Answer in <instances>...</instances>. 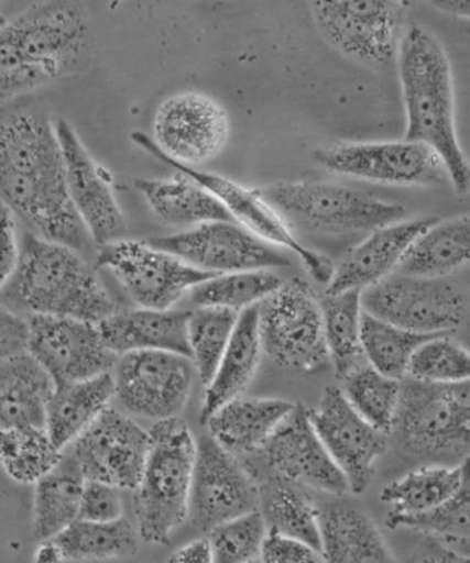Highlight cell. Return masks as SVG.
Listing matches in <instances>:
<instances>
[{"mask_svg":"<svg viewBox=\"0 0 470 563\" xmlns=\"http://www.w3.org/2000/svg\"><path fill=\"white\" fill-rule=\"evenodd\" d=\"M436 222V218L402 220L372 231L336 266L334 279L326 287L325 295L363 291L391 277L400 269L414 242Z\"/></svg>","mask_w":470,"mask_h":563,"instance_id":"7402d4cb","label":"cell"},{"mask_svg":"<svg viewBox=\"0 0 470 563\" xmlns=\"http://www.w3.org/2000/svg\"><path fill=\"white\" fill-rule=\"evenodd\" d=\"M258 192L291 229L313 233H372L407 217L401 203L381 201L329 181H278Z\"/></svg>","mask_w":470,"mask_h":563,"instance_id":"8992f818","label":"cell"},{"mask_svg":"<svg viewBox=\"0 0 470 563\" xmlns=\"http://www.w3.org/2000/svg\"><path fill=\"white\" fill-rule=\"evenodd\" d=\"M113 397L112 374L55 385L46 411V430L53 444L59 451L68 449L107 410Z\"/></svg>","mask_w":470,"mask_h":563,"instance_id":"f1b7e54d","label":"cell"},{"mask_svg":"<svg viewBox=\"0 0 470 563\" xmlns=\"http://www.w3.org/2000/svg\"><path fill=\"white\" fill-rule=\"evenodd\" d=\"M72 203L97 247L121 240L125 231L123 212L116 200L112 176L87 151L68 121L55 120Z\"/></svg>","mask_w":470,"mask_h":563,"instance_id":"44dd1931","label":"cell"},{"mask_svg":"<svg viewBox=\"0 0 470 563\" xmlns=\"http://www.w3.org/2000/svg\"><path fill=\"white\" fill-rule=\"evenodd\" d=\"M167 563H215L211 548L206 539L193 540L184 548L175 550L168 556Z\"/></svg>","mask_w":470,"mask_h":563,"instance_id":"681fc988","label":"cell"},{"mask_svg":"<svg viewBox=\"0 0 470 563\" xmlns=\"http://www.w3.org/2000/svg\"><path fill=\"white\" fill-rule=\"evenodd\" d=\"M267 527L260 511L234 518L207 534L215 563H249L260 559Z\"/></svg>","mask_w":470,"mask_h":563,"instance_id":"7bdbcfd3","label":"cell"},{"mask_svg":"<svg viewBox=\"0 0 470 563\" xmlns=\"http://www.w3.org/2000/svg\"><path fill=\"white\" fill-rule=\"evenodd\" d=\"M85 485L86 478L74 455L64 451L58 465L35 484L32 538L36 543L57 537L79 520Z\"/></svg>","mask_w":470,"mask_h":563,"instance_id":"f546056e","label":"cell"},{"mask_svg":"<svg viewBox=\"0 0 470 563\" xmlns=\"http://www.w3.org/2000/svg\"><path fill=\"white\" fill-rule=\"evenodd\" d=\"M189 314L190 309H118L98 328L105 345L119 357L134 352H170L189 357Z\"/></svg>","mask_w":470,"mask_h":563,"instance_id":"cb8c5ba5","label":"cell"},{"mask_svg":"<svg viewBox=\"0 0 470 563\" xmlns=\"http://www.w3.org/2000/svg\"><path fill=\"white\" fill-rule=\"evenodd\" d=\"M408 563H470V556L457 553L438 539L427 537L414 549Z\"/></svg>","mask_w":470,"mask_h":563,"instance_id":"c3c4849f","label":"cell"},{"mask_svg":"<svg viewBox=\"0 0 470 563\" xmlns=\"http://www.w3.org/2000/svg\"><path fill=\"white\" fill-rule=\"evenodd\" d=\"M91 27L75 3L33 4L0 25V99L19 98L86 68Z\"/></svg>","mask_w":470,"mask_h":563,"instance_id":"3957f363","label":"cell"},{"mask_svg":"<svg viewBox=\"0 0 470 563\" xmlns=\"http://www.w3.org/2000/svg\"><path fill=\"white\" fill-rule=\"evenodd\" d=\"M259 485L245 463L208 433L197 440L189 520L208 533L220 523L258 511Z\"/></svg>","mask_w":470,"mask_h":563,"instance_id":"4fadbf2b","label":"cell"},{"mask_svg":"<svg viewBox=\"0 0 470 563\" xmlns=\"http://www.w3.org/2000/svg\"><path fill=\"white\" fill-rule=\"evenodd\" d=\"M408 142L433 148L458 196L470 191V159L458 140L450 59L433 33L412 22L397 47Z\"/></svg>","mask_w":470,"mask_h":563,"instance_id":"7a4b0ae2","label":"cell"},{"mask_svg":"<svg viewBox=\"0 0 470 563\" xmlns=\"http://www.w3.org/2000/svg\"><path fill=\"white\" fill-rule=\"evenodd\" d=\"M363 312L425 335L450 334L466 320L468 298L447 278L400 273L362 291Z\"/></svg>","mask_w":470,"mask_h":563,"instance_id":"ba28073f","label":"cell"},{"mask_svg":"<svg viewBox=\"0 0 470 563\" xmlns=\"http://www.w3.org/2000/svg\"><path fill=\"white\" fill-rule=\"evenodd\" d=\"M295 406L276 397L241 396L226 402L204 424L220 446L242 461L260 454Z\"/></svg>","mask_w":470,"mask_h":563,"instance_id":"d4e9b609","label":"cell"},{"mask_svg":"<svg viewBox=\"0 0 470 563\" xmlns=\"http://www.w3.org/2000/svg\"><path fill=\"white\" fill-rule=\"evenodd\" d=\"M54 386L31 353L0 361V429L46 428Z\"/></svg>","mask_w":470,"mask_h":563,"instance_id":"484cf974","label":"cell"},{"mask_svg":"<svg viewBox=\"0 0 470 563\" xmlns=\"http://www.w3.org/2000/svg\"><path fill=\"white\" fill-rule=\"evenodd\" d=\"M151 449L134 490L136 531L142 542L165 545L189 520L197 440L185 421L153 424Z\"/></svg>","mask_w":470,"mask_h":563,"instance_id":"5b68a950","label":"cell"},{"mask_svg":"<svg viewBox=\"0 0 470 563\" xmlns=\"http://www.w3.org/2000/svg\"><path fill=\"white\" fill-rule=\"evenodd\" d=\"M329 361L337 378L342 379L364 361L362 330V291L351 290L319 298Z\"/></svg>","mask_w":470,"mask_h":563,"instance_id":"e575fe53","label":"cell"},{"mask_svg":"<svg viewBox=\"0 0 470 563\" xmlns=\"http://www.w3.org/2000/svg\"><path fill=\"white\" fill-rule=\"evenodd\" d=\"M284 282L270 269L219 274L192 289L189 302L193 308H222L241 313L259 306Z\"/></svg>","mask_w":470,"mask_h":563,"instance_id":"f35d334b","label":"cell"},{"mask_svg":"<svg viewBox=\"0 0 470 563\" xmlns=\"http://www.w3.org/2000/svg\"><path fill=\"white\" fill-rule=\"evenodd\" d=\"M259 560L262 563H325L323 554L311 545L270 532Z\"/></svg>","mask_w":470,"mask_h":563,"instance_id":"f6af8a7d","label":"cell"},{"mask_svg":"<svg viewBox=\"0 0 470 563\" xmlns=\"http://www.w3.org/2000/svg\"><path fill=\"white\" fill-rule=\"evenodd\" d=\"M114 397L132 416L160 422L178 418L190 400L195 367L170 352H134L114 367Z\"/></svg>","mask_w":470,"mask_h":563,"instance_id":"7c38bea8","label":"cell"},{"mask_svg":"<svg viewBox=\"0 0 470 563\" xmlns=\"http://www.w3.org/2000/svg\"><path fill=\"white\" fill-rule=\"evenodd\" d=\"M259 494V511L267 532L300 540L319 553L323 551L319 506L315 505L306 489L271 476L260 485Z\"/></svg>","mask_w":470,"mask_h":563,"instance_id":"1f68e13d","label":"cell"},{"mask_svg":"<svg viewBox=\"0 0 470 563\" xmlns=\"http://www.w3.org/2000/svg\"><path fill=\"white\" fill-rule=\"evenodd\" d=\"M325 563H396L373 518L342 496L319 506Z\"/></svg>","mask_w":470,"mask_h":563,"instance_id":"603a6c76","label":"cell"},{"mask_svg":"<svg viewBox=\"0 0 470 563\" xmlns=\"http://www.w3.org/2000/svg\"><path fill=\"white\" fill-rule=\"evenodd\" d=\"M430 4L444 13L470 20V0H439V2H430Z\"/></svg>","mask_w":470,"mask_h":563,"instance_id":"816d5d0a","label":"cell"},{"mask_svg":"<svg viewBox=\"0 0 470 563\" xmlns=\"http://www.w3.org/2000/svg\"><path fill=\"white\" fill-rule=\"evenodd\" d=\"M0 306L20 317H57L101 323L118 307L80 253L26 233L19 266L0 289Z\"/></svg>","mask_w":470,"mask_h":563,"instance_id":"277c9868","label":"cell"},{"mask_svg":"<svg viewBox=\"0 0 470 563\" xmlns=\"http://www.w3.org/2000/svg\"><path fill=\"white\" fill-rule=\"evenodd\" d=\"M6 21H8V19H4L2 13V3H0V25L4 24Z\"/></svg>","mask_w":470,"mask_h":563,"instance_id":"f5cc1de1","label":"cell"},{"mask_svg":"<svg viewBox=\"0 0 470 563\" xmlns=\"http://www.w3.org/2000/svg\"><path fill=\"white\" fill-rule=\"evenodd\" d=\"M20 255L21 240L17 233V218L0 202V289L14 274Z\"/></svg>","mask_w":470,"mask_h":563,"instance_id":"bcb514c9","label":"cell"},{"mask_svg":"<svg viewBox=\"0 0 470 563\" xmlns=\"http://www.w3.org/2000/svg\"><path fill=\"white\" fill-rule=\"evenodd\" d=\"M140 145V142H138ZM147 153L153 154L170 167L178 169L181 174L189 176L201 185L204 189L211 192L222 203L226 211L230 213L234 222L241 224L249 233L259 236L260 240L269 242L270 245L287 250L300 258L304 268L315 282L329 285L334 279L336 264L324 253L309 250L293 234L289 225L282 219L270 203L259 195L258 190H249L238 185L237 181L225 178L222 175L206 173V170L186 167L171 159L165 158L149 145H143Z\"/></svg>","mask_w":470,"mask_h":563,"instance_id":"2e32d148","label":"cell"},{"mask_svg":"<svg viewBox=\"0 0 470 563\" xmlns=\"http://www.w3.org/2000/svg\"><path fill=\"white\" fill-rule=\"evenodd\" d=\"M190 266L211 274L258 272L292 266L280 247L233 222H211L149 242Z\"/></svg>","mask_w":470,"mask_h":563,"instance_id":"e0dca14e","label":"cell"},{"mask_svg":"<svg viewBox=\"0 0 470 563\" xmlns=\"http://www.w3.org/2000/svg\"><path fill=\"white\" fill-rule=\"evenodd\" d=\"M240 313L222 308H193L187 320L189 358L204 386L211 383L233 336Z\"/></svg>","mask_w":470,"mask_h":563,"instance_id":"ab89813d","label":"cell"},{"mask_svg":"<svg viewBox=\"0 0 470 563\" xmlns=\"http://www.w3.org/2000/svg\"><path fill=\"white\" fill-rule=\"evenodd\" d=\"M340 380L342 395L358 416L380 433L390 435L400 408L402 380L385 377L368 363Z\"/></svg>","mask_w":470,"mask_h":563,"instance_id":"d590c367","label":"cell"},{"mask_svg":"<svg viewBox=\"0 0 470 563\" xmlns=\"http://www.w3.org/2000/svg\"><path fill=\"white\" fill-rule=\"evenodd\" d=\"M461 477L460 465L423 466L386 485L380 499L390 506L389 518L427 515L456 493Z\"/></svg>","mask_w":470,"mask_h":563,"instance_id":"836d02e7","label":"cell"},{"mask_svg":"<svg viewBox=\"0 0 470 563\" xmlns=\"http://www.w3.org/2000/svg\"><path fill=\"white\" fill-rule=\"evenodd\" d=\"M69 446L86 482L134 493L145 468L151 433L131 417L108 407Z\"/></svg>","mask_w":470,"mask_h":563,"instance_id":"9a60e30c","label":"cell"},{"mask_svg":"<svg viewBox=\"0 0 470 563\" xmlns=\"http://www.w3.org/2000/svg\"><path fill=\"white\" fill-rule=\"evenodd\" d=\"M264 355L293 372L315 373L330 363L323 308L306 280L293 278L259 303Z\"/></svg>","mask_w":470,"mask_h":563,"instance_id":"52a82bcc","label":"cell"},{"mask_svg":"<svg viewBox=\"0 0 470 563\" xmlns=\"http://www.w3.org/2000/svg\"><path fill=\"white\" fill-rule=\"evenodd\" d=\"M314 162L331 174L392 186H438L449 180L433 148L417 142H341L317 148Z\"/></svg>","mask_w":470,"mask_h":563,"instance_id":"30bf717a","label":"cell"},{"mask_svg":"<svg viewBox=\"0 0 470 563\" xmlns=\"http://www.w3.org/2000/svg\"><path fill=\"white\" fill-rule=\"evenodd\" d=\"M407 377L435 385L463 383L470 379V352L450 334L435 335L414 353Z\"/></svg>","mask_w":470,"mask_h":563,"instance_id":"b9f144b4","label":"cell"},{"mask_svg":"<svg viewBox=\"0 0 470 563\" xmlns=\"http://www.w3.org/2000/svg\"><path fill=\"white\" fill-rule=\"evenodd\" d=\"M28 353L55 385L80 383L110 374L119 361L105 345L97 323L70 318L31 317Z\"/></svg>","mask_w":470,"mask_h":563,"instance_id":"ac0fdd59","label":"cell"},{"mask_svg":"<svg viewBox=\"0 0 470 563\" xmlns=\"http://www.w3.org/2000/svg\"><path fill=\"white\" fill-rule=\"evenodd\" d=\"M33 563H66L63 553L53 539L46 542L37 543L35 553H33Z\"/></svg>","mask_w":470,"mask_h":563,"instance_id":"f907efd6","label":"cell"},{"mask_svg":"<svg viewBox=\"0 0 470 563\" xmlns=\"http://www.w3.org/2000/svg\"><path fill=\"white\" fill-rule=\"evenodd\" d=\"M249 563H262V561H260V560H256V561H253V562H249Z\"/></svg>","mask_w":470,"mask_h":563,"instance_id":"db71d44e","label":"cell"},{"mask_svg":"<svg viewBox=\"0 0 470 563\" xmlns=\"http://www.w3.org/2000/svg\"><path fill=\"white\" fill-rule=\"evenodd\" d=\"M121 489L113 485L86 482L83 489L79 520L88 522H114L124 518Z\"/></svg>","mask_w":470,"mask_h":563,"instance_id":"ee69618b","label":"cell"},{"mask_svg":"<svg viewBox=\"0 0 470 563\" xmlns=\"http://www.w3.org/2000/svg\"><path fill=\"white\" fill-rule=\"evenodd\" d=\"M470 264V214L436 222L414 242L396 273L447 278Z\"/></svg>","mask_w":470,"mask_h":563,"instance_id":"4dcf8cb0","label":"cell"},{"mask_svg":"<svg viewBox=\"0 0 470 563\" xmlns=\"http://www.w3.org/2000/svg\"><path fill=\"white\" fill-rule=\"evenodd\" d=\"M66 563L131 559L140 549V533L127 518L114 522L77 520L53 538Z\"/></svg>","mask_w":470,"mask_h":563,"instance_id":"d6a6232c","label":"cell"},{"mask_svg":"<svg viewBox=\"0 0 470 563\" xmlns=\"http://www.w3.org/2000/svg\"><path fill=\"white\" fill-rule=\"evenodd\" d=\"M313 20L325 41L358 63L383 68L397 54L400 11L383 0H324L311 3Z\"/></svg>","mask_w":470,"mask_h":563,"instance_id":"5bb4252c","label":"cell"},{"mask_svg":"<svg viewBox=\"0 0 470 563\" xmlns=\"http://www.w3.org/2000/svg\"><path fill=\"white\" fill-rule=\"evenodd\" d=\"M259 455L271 476L334 498L351 494L345 474L315 432L306 406L296 405L293 408Z\"/></svg>","mask_w":470,"mask_h":563,"instance_id":"ffe728a7","label":"cell"},{"mask_svg":"<svg viewBox=\"0 0 470 563\" xmlns=\"http://www.w3.org/2000/svg\"><path fill=\"white\" fill-rule=\"evenodd\" d=\"M97 268H107L138 308L173 309L192 289L218 274L201 272L145 242L118 240L98 247Z\"/></svg>","mask_w":470,"mask_h":563,"instance_id":"9c48e42d","label":"cell"},{"mask_svg":"<svg viewBox=\"0 0 470 563\" xmlns=\"http://www.w3.org/2000/svg\"><path fill=\"white\" fill-rule=\"evenodd\" d=\"M309 419L331 460L345 474L350 493L363 494L373 482L375 465L385 454L389 435L358 416L340 386L325 389L318 406L309 410Z\"/></svg>","mask_w":470,"mask_h":563,"instance_id":"d6986e66","label":"cell"},{"mask_svg":"<svg viewBox=\"0 0 470 563\" xmlns=\"http://www.w3.org/2000/svg\"><path fill=\"white\" fill-rule=\"evenodd\" d=\"M433 336L397 328L363 312L361 344L364 361L385 377L405 379L414 353Z\"/></svg>","mask_w":470,"mask_h":563,"instance_id":"74e56055","label":"cell"},{"mask_svg":"<svg viewBox=\"0 0 470 563\" xmlns=\"http://www.w3.org/2000/svg\"><path fill=\"white\" fill-rule=\"evenodd\" d=\"M30 324L10 309L0 306V361L28 352Z\"/></svg>","mask_w":470,"mask_h":563,"instance_id":"7dc6e473","label":"cell"},{"mask_svg":"<svg viewBox=\"0 0 470 563\" xmlns=\"http://www.w3.org/2000/svg\"><path fill=\"white\" fill-rule=\"evenodd\" d=\"M63 455L46 428L0 429V466L15 483L35 485Z\"/></svg>","mask_w":470,"mask_h":563,"instance_id":"8d00e7d4","label":"cell"},{"mask_svg":"<svg viewBox=\"0 0 470 563\" xmlns=\"http://www.w3.org/2000/svg\"><path fill=\"white\" fill-rule=\"evenodd\" d=\"M263 355L256 306L245 309L238 317L228 350L211 383L206 386L200 413L203 423L226 402L243 396V391L256 375Z\"/></svg>","mask_w":470,"mask_h":563,"instance_id":"4316f807","label":"cell"},{"mask_svg":"<svg viewBox=\"0 0 470 563\" xmlns=\"http://www.w3.org/2000/svg\"><path fill=\"white\" fill-rule=\"evenodd\" d=\"M135 187L145 197L154 217L164 224L193 229L211 222L236 223L222 203L187 175L136 179Z\"/></svg>","mask_w":470,"mask_h":563,"instance_id":"83f0119b","label":"cell"},{"mask_svg":"<svg viewBox=\"0 0 470 563\" xmlns=\"http://www.w3.org/2000/svg\"><path fill=\"white\" fill-rule=\"evenodd\" d=\"M153 125L154 141L143 132H132V141L186 167L217 157L230 135L228 112L200 92H182L165 99Z\"/></svg>","mask_w":470,"mask_h":563,"instance_id":"8fae6325","label":"cell"},{"mask_svg":"<svg viewBox=\"0 0 470 563\" xmlns=\"http://www.w3.org/2000/svg\"><path fill=\"white\" fill-rule=\"evenodd\" d=\"M461 484L449 499L427 515L405 518H386L390 529H408L444 542L470 540V456L461 463Z\"/></svg>","mask_w":470,"mask_h":563,"instance_id":"60d3db41","label":"cell"},{"mask_svg":"<svg viewBox=\"0 0 470 563\" xmlns=\"http://www.w3.org/2000/svg\"><path fill=\"white\" fill-rule=\"evenodd\" d=\"M0 202L41 239L79 253L90 244L70 201L55 125L41 110L0 118Z\"/></svg>","mask_w":470,"mask_h":563,"instance_id":"6da1fadb","label":"cell"}]
</instances>
